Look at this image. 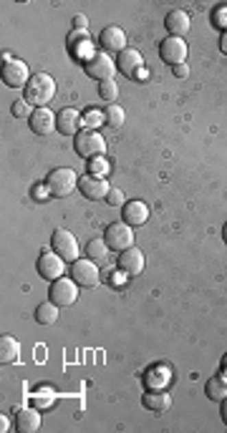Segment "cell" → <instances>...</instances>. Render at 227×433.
Here are the masks:
<instances>
[{"mask_svg": "<svg viewBox=\"0 0 227 433\" xmlns=\"http://www.w3.org/2000/svg\"><path fill=\"white\" fill-rule=\"evenodd\" d=\"M53 96H56V81L48 76V73H36V76H31V81H28L25 93H23V99L36 108H46L48 101L53 99Z\"/></svg>", "mask_w": 227, "mask_h": 433, "instance_id": "1", "label": "cell"}, {"mask_svg": "<svg viewBox=\"0 0 227 433\" xmlns=\"http://www.w3.org/2000/svg\"><path fill=\"white\" fill-rule=\"evenodd\" d=\"M73 149L81 159H96V156L106 154V141L99 132H91V129H81L76 136H73Z\"/></svg>", "mask_w": 227, "mask_h": 433, "instance_id": "2", "label": "cell"}, {"mask_svg": "<svg viewBox=\"0 0 227 433\" xmlns=\"http://www.w3.org/2000/svg\"><path fill=\"white\" fill-rule=\"evenodd\" d=\"M76 186V171L73 169H53L46 177V192L51 197H69Z\"/></svg>", "mask_w": 227, "mask_h": 433, "instance_id": "3", "label": "cell"}, {"mask_svg": "<svg viewBox=\"0 0 227 433\" xmlns=\"http://www.w3.org/2000/svg\"><path fill=\"white\" fill-rule=\"evenodd\" d=\"M104 237H106L104 242H106L109 249H114V252H124V249L134 247V232L126 222H114V225H109L106 232H104Z\"/></svg>", "mask_w": 227, "mask_h": 433, "instance_id": "4", "label": "cell"}, {"mask_svg": "<svg viewBox=\"0 0 227 433\" xmlns=\"http://www.w3.org/2000/svg\"><path fill=\"white\" fill-rule=\"evenodd\" d=\"M48 297H51V302H56L58 308H69V305H73L76 297H79V285L69 277H58L53 285H51V290H48Z\"/></svg>", "mask_w": 227, "mask_h": 433, "instance_id": "5", "label": "cell"}, {"mask_svg": "<svg viewBox=\"0 0 227 433\" xmlns=\"http://www.w3.org/2000/svg\"><path fill=\"white\" fill-rule=\"evenodd\" d=\"M71 280L79 287H96L101 275H99L96 262H91V260H76L73 267H71Z\"/></svg>", "mask_w": 227, "mask_h": 433, "instance_id": "6", "label": "cell"}, {"mask_svg": "<svg viewBox=\"0 0 227 433\" xmlns=\"http://www.w3.org/2000/svg\"><path fill=\"white\" fill-rule=\"evenodd\" d=\"M51 242H53V252L56 255H61L66 262H76V260H79V242H76V237H73L71 232H66V230H56Z\"/></svg>", "mask_w": 227, "mask_h": 433, "instance_id": "7", "label": "cell"}, {"mask_svg": "<svg viewBox=\"0 0 227 433\" xmlns=\"http://www.w3.org/2000/svg\"><path fill=\"white\" fill-rule=\"evenodd\" d=\"M31 76H28V66L18 58H8L3 63V84L10 86V88H23L28 86Z\"/></svg>", "mask_w": 227, "mask_h": 433, "instance_id": "8", "label": "cell"}, {"mask_svg": "<svg viewBox=\"0 0 227 433\" xmlns=\"http://www.w3.org/2000/svg\"><path fill=\"white\" fill-rule=\"evenodd\" d=\"M84 69H86V76L96 78V81L101 84V81H109V78L114 76V69H117V63L111 61L106 53H94L86 63H84Z\"/></svg>", "mask_w": 227, "mask_h": 433, "instance_id": "9", "label": "cell"}, {"mask_svg": "<svg viewBox=\"0 0 227 433\" xmlns=\"http://www.w3.org/2000/svg\"><path fill=\"white\" fill-rule=\"evenodd\" d=\"M38 275L43 280H51V282H56L58 277H63V272H66V262H63L61 255H56V252H43V255L38 257Z\"/></svg>", "mask_w": 227, "mask_h": 433, "instance_id": "10", "label": "cell"}, {"mask_svg": "<svg viewBox=\"0 0 227 433\" xmlns=\"http://www.w3.org/2000/svg\"><path fill=\"white\" fill-rule=\"evenodd\" d=\"M159 55H162V61L172 63V66H180V63L187 61V43L184 38H165L159 43Z\"/></svg>", "mask_w": 227, "mask_h": 433, "instance_id": "11", "label": "cell"}, {"mask_svg": "<svg viewBox=\"0 0 227 433\" xmlns=\"http://www.w3.org/2000/svg\"><path fill=\"white\" fill-rule=\"evenodd\" d=\"M79 186H81V194H84L86 199H91V201H101V199H106V197H109V192H111L109 182H106L104 177H96V174L81 177Z\"/></svg>", "mask_w": 227, "mask_h": 433, "instance_id": "12", "label": "cell"}, {"mask_svg": "<svg viewBox=\"0 0 227 433\" xmlns=\"http://www.w3.org/2000/svg\"><path fill=\"white\" fill-rule=\"evenodd\" d=\"M56 129L63 136H76L81 132V114L76 108H63L61 114H56Z\"/></svg>", "mask_w": 227, "mask_h": 433, "instance_id": "13", "label": "cell"}, {"mask_svg": "<svg viewBox=\"0 0 227 433\" xmlns=\"http://www.w3.org/2000/svg\"><path fill=\"white\" fill-rule=\"evenodd\" d=\"M119 267H121V272H126L129 277L141 275V272H144V255H141V249L136 247L124 249L121 257H119Z\"/></svg>", "mask_w": 227, "mask_h": 433, "instance_id": "14", "label": "cell"}, {"mask_svg": "<svg viewBox=\"0 0 227 433\" xmlns=\"http://www.w3.org/2000/svg\"><path fill=\"white\" fill-rule=\"evenodd\" d=\"M31 124V132L38 134V136H48V134L56 129V114H51L48 108H36L33 116L28 119Z\"/></svg>", "mask_w": 227, "mask_h": 433, "instance_id": "15", "label": "cell"}, {"mask_svg": "<svg viewBox=\"0 0 227 433\" xmlns=\"http://www.w3.org/2000/svg\"><path fill=\"white\" fill-rule=\"evenodd\" d=\"M99 40H101L104 51H109V53H121V51H126V36L121 28H117V25L104 28Z\"/></svg>", "mask_w": 227, "mask_h": 433, "instance_id": "16", "label": "cell"}, {"mask_svg": "<svg viewBox=\"0 0 227 433\" xmlns=\"http://www.w3.org/2000/svg\"><path fill=\"white\" fill-rule=\"evenodd\" d=\"M165 25H167V33H169L172 38H182V36L189 33L192 21H189V13H184V10H172V13L167 16Z\"/></svg>", "mask_w": 227, "mask_h": 433, "instance_id": "17", "label": "cell"}, {"mask_svg": "<svg viewBox=\"0 0 227 433\" xmlns=\"http://www.w3.org/2000/svg\"><path fill=\"white\" fill-rule=\"evenodd\" d=\"M40 428V413L36 408L18 410L16 416V431L18 433H36Z\"/></svg>", "mask_w": 227, "mask_h": 433, "instance_id": "18", "label": "cell"}, {"mask_svg": "<svg viewBox=\"0 0 227 433\" xmlns=\"http://www.w3.org/2000/svg\"><path fill=\"white\" fill-rule=\"evenodd\" d=\"M149 216V209L144 201H126L124 204V222L129 227H139L147 222Z\"/></svg>", "mask_w": 227, "mask_h": 433, "instance_id": "19", "label": "cell"}, {"mask_svg": "<svg viewBox=\"0 0 227 433\" xmlns=\"http://www.w3.org/2000/svg\"><path fill=\"white\" fill-rule=\"evenodd\" d=\"M141 66V53L139 51H134V48H126L119 53V61H117V69L124 71L126 76H134Z\"/></svg>", "mask_w": 227, "mask_h": 433, "instance_id": "20", "label": "cell"}, {"mask_svg": "<svg viewBox=\"0 0 227 433\" xmlns=\"http://www.w3.org/2000/svg\"><path fill=\"white\" fill-rule=\"evenodd\" d=\"M18 356H21V345L13 335H3L0 338V363H16Z\"/></svg>", "mask_w": 227, "mask_h": 433, "instance_id": "21", "label": "cell"}, {"mask_svg": "<svg viewBox=\"0 0 227 433\" xmlns=\"http://www.w3.org/2000/svg\"><path fill=\"white\" fill-rule=\"evenodd\" d=\"M144 408L154 410V413H165V410H169V406H172V398H169V393H162V391H152V393L144 395Z\"/></svg>", "mask_w": 227, "mask_h": 433, "instance_id": "22", "label": "cell"}, {"mask_svg": "<svg viewBox=\"0 0 227 433\" xmlns=\"http://www.w3.org/2000/svg\"><path fill=\"white\" fill-rule=\"evenodd\" d=\"M204 393L210 401H225L227 398V378L225 375H215V378L207 380V388H204Z\"/></svg>", "mask_w": 227, "mask_h": 433, "instance_id": "23", "label": "cell"}, {"mask_svg": "<svg viewBox=\"0 0 227 433\" xmlns=\"http://www.w3.org/2000/svg\"><path fill=\"white\" fill-rule=\"evenodd\" d=\"M106 252H109V245H106L104 240H91L86 245V257L96 264L106 262Z\"/></svg>", "mask_w": 227, "mask_h": 433, "instance_id": "24", "label": "cell"}, {"mask_svg": "<svg viewBox=\"0 0 227 433\" xmlns=\"http://www.w3.org/2000/svg\"><path fill=\"white\" fill-rule=\"evenodd\" d=\"M36 320H38L40 325H53L56 320H58V305L51 300L38 305V310H36Z\"/></svg>", "mask_w": 227, "mask_h": 433, "instance_id": "25", "label": "cell"}, {"mask_svg": "<svg viewBox=\"0 0 227 433\" xmlns=\"http://www.w3.org/2000/svg\"><path fill=\"white\" fill-rule=\"evenodd\" d=\"M124 108L117 106V103H111V106H106V111H104V124L109 126V129H121L124 126Z\"/></svg>", "mask_w": 227, "mask_h": 433, "instance_id": "26", "label": "cell"}, {"mask_svg": "<svg viewBox=\"0 0 227 433\" xmlns=\"http://www.w3.org/2000/svg\"><path fill=\"white\" fill-rule=\"evenodd\" d=\"M99 96H101V101H114L119 96V86L114 78H109V81H101L99 84Z\"/></svg>", "mask_w": 227, "mask_h": 433, "instance_id": "27", "label": "cell"}, {"mask_svg": "<svg viewBox=\"0 0 227 433\" xmlns=\"http://www.w3.org/2000/svg\"><path fill=\"white\" fill-rule=\"evenodd\" d=\"M10 111H13V116H18V119H25V116L31 119L36 108H31V103H28V101L21 99V101H16V103L10 106Z\"/></svg>", "mask_w": 227, "mask_h": 433, "instance_id": "28", "label": "cell"}, {"mask_svg": "<svg viewBox=\"0 0 227 433\" xmlns=\"http://www.w3.org/2000/svg\"><path fill=\"white\" fill-rule=\"evenodd\" d=\"M33 403L36 406H53V393L51 391H36L33 393Z\"/></svg>", "mask_w": 227, "mask_h": 433, "instance_id": "29", "label": "cell"}, {"mask_svg": "<svg viewBox=\"0 0 227 433\" xmlns=\"http://www.w3.org/2000/svg\"><path fill=\"white\" fill-rule=\"evenodd\" d=\"M106 201L114 204V207H124V194L119 192V189H111L109 197H106Z\"/></svg>", "mask_w": 227, "mask_h": 433, "instance_id": "30", "label": "cell"}, {"mask_svg": "<svg viewBox=\"0 0 227 433\" xmlns=\"http://www.w3.org/2000/svg\"><path fill=\"white\" fill-rule=\"evenodd\" d=\"M215 23H217L219 28H225V31H227V8L215 10Z\"/></svg>", "mask_w": 227, "mask_h": 433, "instance_id": "31", "label": "cell"}, {"mask_svg": "<svg viewBox=\"0 0 227 433\" xmlns=\"http://www.w3.org/2000/svg\"><path fill=\"white\" fill-rule=\"evenodd\" d=\"M73 28H76V31H86L88 18L86 16H73Z\"/></svg>", "mask_w": 227, "mask_h": 433, "instance_id": "32", "label": "cell"}, {"mask_svg": "<svg viewBox=\"0 0 227 433\" xmlns=\"http://www.w3.org/2000/svg\"><path fill=\"white\" fill-rule=\"evenodd\" d=\"M174 76H177V78H187L189 76L187 63H180V66H174Z\"/></svg>", "mask_w": 227, "mask_h": 433, "instance_id": "33", "label": "cell"}, {"mask_svg": "<svg viewBox=\"0 0 227 433\" xmlns=\"http://www.w3.org/2000/svg\"><path fill=\"white\" fill-rule=\"evenodd\" d=\"M219 51H222V53L227 55V31L222 33V38H219Z\"/></svg>", "mask_w": 227, "mask_h": 433, "instance_id": "34", "label": "cell"}, {"mask_svg": "<svg viewBox=\"0 0 227 433\" xmlns=\"http://www.w3.org/2000/svg\"><path fill=\"white\" fill-rule=\"evenodd\" d=\"M147 76H149V71H136V73H134L136 81H147Z\"/></svg>", "mask_w": 227, "mask_h": 433, "instance_id": "35", "label": "cell"}, {"mask_svg": "<svg viewBox=\"0 0 227 433\" xmlns=\"http://www.w3.org/2000/svg\"><path fill=\"white\" fill-rule=\"evenodd\" d=\"M219 413H222V421H225V425H227V398L222 401V410H219Z\"/></svg>", "mask_w": 227, "mask_h": 433, "instance_id": "36", "label": "cell"}, {"mask_svg": "<svg viewBox=\"0 0 227 433\" xmlns=\"http://www.w3.org/2000/svg\"><path fill=\"white\" fill-rule=\"evenodd\" d=\"M222 373H225V378H227V356L222 358Z\"/></svg>", "mask_w": 227, "mask_h": 433, "instance_id": "37", "label": "cell"}, {"mask_svg": "<svg viewBox=\"0 0 227 433\" xmlns=\"http://www.w3.org/2000/svg\"><path fill=\"white\" fill-rule=\"evenodd\" d=\"M222 237H225V245H227V225H225V230H222Z\"/></svg>", "mask_w": 227, "mask_h": 433, "instance_id": "38", "label": "cell"}]
</instances>
